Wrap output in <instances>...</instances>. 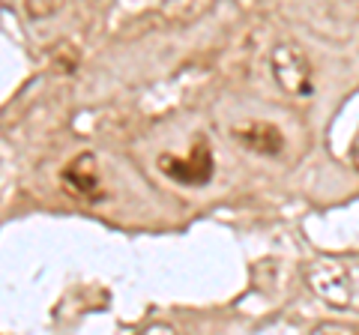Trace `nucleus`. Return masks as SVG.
Returning <instances> with one entry per match:
<instances>
[{
    "label": "nucleus",
    "mask_w": 359,
    "mask_h": 335,
    "mask_svg": "<svg viewBox=\"0 0 359 335\" xmlns=\"http://www.w3.org/2000/svg\"><path fill=\"white\" fill-rule=\"evenodd\" d=\"M63 183H66V192L75 195V198L93 200V198L102 195L99 192V168H96V159L90 153L78 156V159H72V165H66Z\"/></svg>",
    "instance_id": "nucleus-4"
},
{
    "label": "nucleus",
    "mask_w": 359,
    "mask_h": 335,
    "mask_svg": "<svg viewBox=\"0 0 359 335\" xmlns=\"http://www.w3.org/2000/svg\"><path fill=\"white\" fill-rule=\"evenodd\" d=\"M269 66H273V78L287 96L309 99L314 93V72L306 57V51L297 48L294 42H282L269 54Z\"/></svg>",
    "instance_id": "nucleus-2"
},
{
    "label": "nucleus",
    "mask_w": 359,
    "mask_h": 335,
    "mask_svg": "<svg viewBox=\"0 0 359 335\" xmlns=\"http://www.w3.org/2000/svg\"><path fill=\"white\" fill-rule=\"evenodd\" d=\"M159 168L168 177H171V180H177V183L201 186V183H207L210 174H212V156L207 150V144H198L189 159H177V156L165 153L159 159Z\"/></svg>",
    "instance_id": "nucleus-3"
},
{
    "label": "nucleus",
    "mask_w": 359,
    "mask_h": 335,
    "mask_svg": "<svg viewBox=\"0 0 359 335\" xmlns=\"http://www.w3.org/2000/svg\"><path fill=\"white\" fill-rule=\"evenodd\" d=\"M237 141L243 147L264 153V156H273V153L282 150V135H278V129L266 126V123H252V126H245V129H237Z\"/></svg>",
    "instance_id": "nucleus-5"
},
{
    "label": "nucleus",
    "mask_w": 359,
    "mask_h": 335,
    "mask_svg": "<svg viewBox=\"0 0 359 335\" xmlns=\"http://www.w3.org/2000/svg\"><path fill=\"white\" fill-rule=\"evenodd\" d=\"M351 159H353V165L359 168V135H356V141H353V150H351Z\"/></svg>",
    "instance_id": "nucleus-7"
},
{
    "label": "nucleus",
    "mask_w": 359,
    "mask_h": 335,
    "mask_svg": "<svg viewBox=\"0 0 359 335\" xmlns=\"http://www.w3.org/2000/svg\"><path fill=\"white\" fill-rule=\"evenodd\" d=\"M311 294L332 308L359 311V252L320 254L306 266Z\"/></svg>",
    "instance_id": "nucleus-1"
},
{
    "label": "nucleus",
    "mask_w": 359,
    "mask_h": 335,
    "mask_svg": "<svg viewBox=\"0 0 359 335\" xmlns=\"http://www.w3.org/2000/svg\"><path fill=\"white\" fill-rule=\"evenodd\" d=\"M25 9L33 21H42V18H51L54 13L60 9V0H25Z\"/></svg>",
    "instance_id": "nucleus-6"
}]
</instances>
